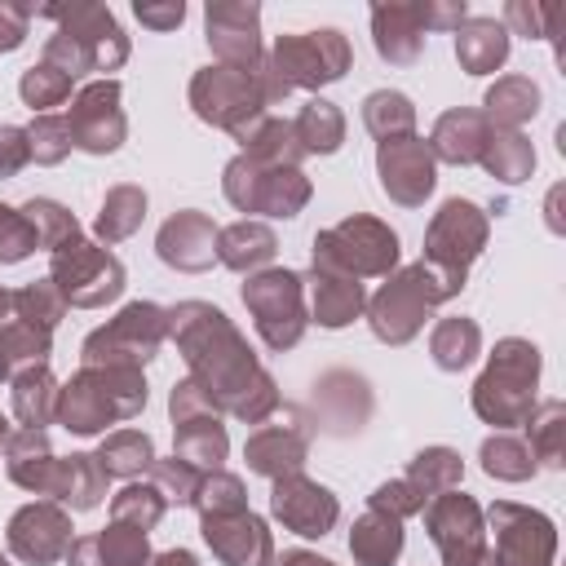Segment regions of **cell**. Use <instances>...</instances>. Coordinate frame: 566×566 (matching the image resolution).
<instances>
[{"label":"cell","instance_id":"obj_1","mask_svg":"<svg viewBox=\"0 0 566 566\" xmlns=\"http://www.w3.org/2000/svg\"><path fill=\"white\" fill-rule=\"evenodd\" d=\"M168 332L177 336L181 358L190 363V380L208 389L217 411L261 424L279 407L274 380L261 371L248 340L230 327V318L217 305L181 301L177 310H168Z\"/></svg>","mask_w":566,"mask_h":566},{"label":"cell","instance_id":"obj_2","mask_svg":"<svg viewBox=\"0 0 566 566\" xmlns=\"http://www.w3.org/2000/svg\"><path fill=\"white\" fill-rule=\"evenodd\" d=\"M345 71H349V40L336 27H323V31L279 35L256 75H261L265 106H274L292 88H323Z\"/></svg>","mask_w":566,"mask_h":566},{"label":"cell","instance_id":"obj_3","mask_svg":"<svg viewBox=\"0 0 566 566\" xmlns=\"http://www.w3.org/2000/svg\"><path fill=\"white\" fill-rule=\"evenodd\" d=\"M146 407L142 367H84L57 389V420L71 433H97L115 420H133Z\"/></svg>","mask_w":566,"mask_h":566},{"label":"cell","instance_id":"obj_4","mask_svg":"<svg viewBox=\"0 0 566 566\" xmlns=\"http://www.w3.org/2000/svg\"><path fill=\"white\" fill-rule=\"evenodd\" d=\"M460 287H464L460 279H451V274H442V270L416 261V265L398 270V274L371 296V305H367L371 332H376L385 345H407V340L424 327V318L433 314V305L451 301Z\"/></svg>","mask_w":566,"mask_h":566},{"label":"cell","instance_id":"obj_5","mask_svg":"<svg viewBox=\"0 0 566 566\" xmlns=\"http://www.w3.org/2000/svg\"><path fill=\"white\" fill-rule=\"evenodd\" d=\"M535 385H539V349L531 340L509 336L491 349V363L473 385V411L495 429L526 424V416L535 411Z\"/></svg>","mask_w":566,"mask_h":566},{"label":"cell","instance_id":"obj_6","mask_svg":"<svg viewBox=\"0 0 566 566\" xmlns=\"http://www.w3.org/2000/svg\"><path fill=\"white\" fill-rule=\"evenodd\" d=\"M261 71V66H256ZM256 71H234V66H203L190 80V106L203 124H217L234 133L239 142L265 119V93Z\"/></svg>","mask_w":566,"mask_h":566},{"label":"cell","instance_id":"obj_7","mask_svg":"<svg viewBox=\"0 0 566 566\" xmlns=\"http://www.w3.org/2000/svg\"><path fill=\"white\" fill-rule=\"evenodd\" d=\"M314 265L349 279L389 274L398 265V234L376 217H345L314 239Z\"/></svg>","mask_w":566,"mask_h":566},{"label":"cell","instance_id":"obj_8","mask_svg":"<svg viewBox=\"0 0 566 566\" xmlns=\"http://www.w3.org/2000/svg\"><path fill=\"white\" fill-rule=\"evenodd\" d=\"M168 336V310L150 301L124 305L106 327L84 340V367H142Z\"/></svg>","mask_w":566,"mask_h":566},{"label":"cell","instance_id":"obj_9","mask_svg":"<svg viewBox=\"0 0 566 566\" xmlns=\"http://www.w3.org/2000/svg\"><path fill=\"white\" fill-rule=\"evenodd\" d=\"M420 513H424V531L438 544L447 566H500L495 553L486 548V517H482L473 495L442 491Z\"/></svg>","mask_w":566,"mask_h":566},{"label":"cell","instance_id":"obj_10","mask_svg":"<svg viewBox=\"0 0 566 566\" xmlns=\"http://www.w3.org/2000/svg\"><path fill=\"white\" fill-rule=\"evenodd\" d=\"M53 287L62 292L66 305L80 310H97L106 301H115L124 292V265L119 256H111L106 248L88 243V239H71L53 252V270H49Z\"/></svg>","mask_w":566,"mask_h":566},{"label":"cell","instance_id":"obj_11","mask_svg":"<svg viewBox=\"0 0 566 566\" xmlns=\"http://www.w3.org/2000/svg\"><path fill=\"white\" fill-rule=\"evenodd\" d=\"M243 305L270 349H292L305 332V283L292 270H261L243 283Z\"/></svg>","mask_w":566,"mask_h":566},{"label":"cell","instance_id":"obj_12","mask_svg":"<svg viewBox=\"0 0 566 566\" xmlns=\"http://www.w3.org/2000/svg\"><path fill=\"white\" fill-rule=\"evenodd\" d=\"M226 199L239 212H270V217H296L310 199V181L301 168H265L248 155L230 159L226 168Z\"/></svg>","mask_w":566,"mask_h":566},{"label":"cell","instance_id":"obj_13","mask_svg":"<svg viewBox=\"0 0 566 566\" xmlns=\"http://www.w3.org/2000/svg\"><path fill=\"white\" fill-rule=\"evenodd\" d=\"M482 248H486V212L478 203H469V199H447L433 212L429 230H424V256L420 261L464 283L469 261Z\"/></svg>","mask_w":566,"mask_h":566},{"label":"cell","instance_id":"obj_14","mask_svg":"<svg viewBox=\"0 0 566 566\" xmlns=\"http://www.w3.org/2000/svg\"><path fill=\"white\" fill-rule=\"evenodd\" d=\"M491 539H495V562L500 566H553L557 557V526L548 513L495 500L486 513Z\"/></svg>","mask_w":566,"mask_h":566},{"label":"cell","instance_id":"obj_15","mask_svg":"<svg viewBox=\"0 0 566 566\" xmlns=\"http://www.w3.org/2000/svg\"><path fill=\"white\" fill-rule=\"evenodd\" d=\"M31 18H53L57 31L84 53L88 71H115L128 57V35L106 4H31Z\"/></svg>","mask_w":566,"mask_h":566},{"label":"cell","instance_id":"obj_16","mask_svg":"<svg viewBox=\"0 0 566 566\" xmlns=\"http://www.w3.org/2000/svg\"><path fill=\"white\" fill-rule=\"evenodd\" d=\"M66 128H71V146L88 150V155H111L119 150L128 124H124V111H119V84L115 80H93L75 93L71 102V115H66Z\"/></svg>","mask_w":566,"mask_h":566},{"label":"cell","instance_id":"obj_17","mask_svg":"<svg viewBox=\"0 0 566 566\" xmlns=\"http://www.w3.org/2000/svg\"><path fill=\"white\" fill-rule=\"evenodd\" d=\"M433 150H429V142L424 137H394V142H380V150H376V172H380V186H385V195L394 199V203H402V208H420L424 199H429V190H433V181H438V172H433Z\"/></svg>","mask_w":566,"mask_h":566},{"label":"cell","instance_id":"obj_18","mask_svg":"<svg viewBox=\"0 0 566 566\" xmlns=\"http://www.w3.org/2000/svg\"><path fill=\"white\" fill-rule=\"evenodd\" d=\"M208 27V44L221 57V66L234 71H256L261 57V9L256 4H239V0H217L203 13Z\"/></svg>","mask_w":566,"mask_h":566},{"label":"cell","instance_id":"obj_19","mask_svg":"<svg viewBox=\"0 0 566 566\" xmlns=\"http://www.w3.org/2000/svg\"><path fill=\"white\" fill-rule=\"evenodd\" d=\"M270 513H274L287 531H296V535H305V539H318V535H327V531L336 526L340 504H336V495H332L327 486H318V482H310V478H301V473H283V478H274Z\"/></svg>","mask_w":566,"mask_h":566},{"label":"cell","instance_id":"obj_20","mask_svg":"<svg viewBox=\"0 0 566 566\" xmlns=\"http://www.w3.org/2000/svg\"><path fill=\"white\" fill-rule=\"evenodd\" d=\"M71 544H75L71 539V517L57 504H44V500L40 504H27L9 522V548L27 566H49V562L66 557Z\"/></svg>","mask_w":566,"mask_h":566},{"label":"cell","instance_id":"obj_21","mask_svg":"<svg viewBox=\"0 0 566 566\" xmlns=\"http://www.w3.org/2000/svg\"><path fill=\"white\" fill-rule=\"evenodd\" d=\"M203 539L226 566H274V544L270 531L256 513H226V517H203Z\"/></svg>","mask_w":566,"mask_h":566},{"label":"cell","instance_id":"obj_22","mask_svg":"<svg viewBox=\"0 0 566 566\" xmlns=\"http://www.w3.org/2000/svg\"><path fill=\"white\" fill-rule=\"evenodd\" d=\"M155 248H159V261L195 274L217 261V230L203 212H177L172 221H164Z\"/></svg>","mask_w":566,"mask_h":566},{"label":"cell","instance_id":"obj_23","mask_svg":"<svg viewBox=\"0 0 566 566\" xmlns=\"http://www.w3.org/2000/svg\"><path fill=\"white\" fill-rule=\"evenodd\" d=\"M305 451H310V438H305V429H296V424H261V429L248 438V447H243L248 469L261 473V478L301 473Z\"/></svg>","mask_w":566,"mask_h":566},{"label":"cell","instance_id":"obj_24","mask_svg":"<svg viewBox=\"0 0 566 566\" xmlns=\"http://www.w3.org/2000/svg\"><path fill=\"white\" fill-rule=\"evenodd\" d=\"M371 40H376V53L394 66H411L424 49V27H420V13L416 4H376L371 9Z\"/></svg>","mask_w":566,"mask_h":566},{"label":"cell","instance_id":"obj_25","mask_svg":"<svg viewBox=\"0 0 566 566\" xmlns=\"http://www.w3.org/2000/svg\"><path fill=\"white\" fill-rule=\"evenodd\" d=\"M486 137H491V124L482 119V111L455 106V111L438 115L429 150H433V159H447V164H478Z\"/></svg>","mask_w":566,"mask_h":566},{"label":"cell","instance_id":"obj_26","mask_svg":"<svg viewBox=\"0 0 566 566\" xmlns=\"http://www.w3.org/2000/svg\"><path fill=\"white\" fill-rule=\"evenodd\" d=\"M146 557H150L146 535L133 531V526L111 522L102 535L75 539L71 553H66V566H146Z\"/></svg>","mask_w":566,"mask_h":566},{"label":"cell","instance_id":"obj_27","mask_svg":"<svg viewBox=\"0 0 566 566\" xmlns=\"http://www.w3.org/2000/svg\"><path fill=\"white\" fill-rule=\"evenodd\" d=\"M310 310H314L318 327H345L363 310V283L349 279V274L314 265V274H310Z\"/></svg>","mask_w":566,"mask_h":566},{"label":"cell","instance_id":"obj_28","mask_svg":"<svg viewBox=\"0 0 566 566\" xmlns=\"http://www.w3.org/2000/svg\"><path fill=\"white\" fill-rule=\"evenodd\" d=\"M455 57L469 75H486L509 57V31L495 18H464L455 27Z\"/></svg>","mask_w":566,"mask_h":566},{"label":"cell","instance_id":"obj_29","mask_svg":"<svg viewBox=\"0 0 566 566\" xmlns=\"http://www.w3.org/2000/svg\"><path fill=\"white\" fill-rule=\"evenodd\" d=\"M482 119L491 128H513L522 133L526 119L539 115V84L531 75H500L491 88H486V102H482Z\"/></svg>","mask_w":566,"mask_h":566},{"label":"cell","instance_id":"obj_30","mask_svg":"<svg viewBox=\"0 0 566 566\" xmlns=\"http://www.w3.org/2000/svg\"><path fill=\"white\" fill-rule=\"evenodd\" d=\"M349 553L358 566H394L402 553V522L380 509H367L349 531Z\"/></svg>","mask_w":566,"mask_h":566},{"label":"cell","instance_id":"obj_31","mask_svg":"<svg viewBox=\"0 0 566 566\" xmlns=\"http://www.w3.org/2000/svg\"><path fill=\"white\" fill-rule=\"evenodd\" d=\"M13 416L22 420V429H44L49 420H57V380L44 363L13 376Z\"/></svg>","mask_w":566,"mask_h":566},{"label":"cell","instance_id":"obj_32","mask_svg":"<svg viewBox=\"0 0 566 566\" xmlns=\"http://www.w3.org/2000/svg\"><path fill=\"white\" fill-rule=\"evenodd\" d=\"M274 230L261 221H234L217 234V261L230 270H256L274 256Z\"/></svg>","mask_w":566,"mask_h":566},{"label":"cell","instance_id":"obj_33","mask_svg":"<svg viewBox=\"0 0 566 566\" xmlns=\"http://www.w3.org/2000/svg\"><path fill=\"white\" fill-rule=\"evenodd\" d=\"M491 177H500V181H526L531 177V168H535V146H531V137H522V133H513V128H491V137H486V146H482V159H478Z\"/></svg>","mask_w":566,"mask_h":566},{"label":"cell","instance_id":"obj_34","mask_svg":"<svg viewBox=\"0 0 566 566\" xmlns=\"http://www.w3.org/2000/svg\"><path fill=\"white\" fill-rule=\"evenodd\" d=\"M526 447L535 464L562 469V455H566V402L562 398H548L526 416Z\"/></svg>","mask_w":566,"mask_h":566},{"label":"cell","instance_id":"obj_35","mask_svg":"<svg viewBox=\"0 0 566 566\" xmlns=\"http://www.w3.org/2000/svg\"><path fill=\"white\" fill-rule=\"evenodd\" d=\"M478 349H482V332H478V323L464 318V314L442 318V323L433 327V336H429V354H433V363H438L442 371H464V367L478 358Z\"/></svg>","mask_w":566,"mask_h":566},{"label":"cell","instance_id":"obj_36","mask_svg":"<svg viewBox=\"0 0 566 566\" xmlns=\"http://www.w3.org/2000/svg\"><path fill=\"white\" fill-rule=\"evenodd\" d=\"M93 460H97V469L106 478H137V473H146L155 464V442L142 429H119V433H111L102 442V451Z\"/></svg>","mask_w":566,"mask_h":566},{"label":"cell","instance_id":"obj_37","mask_svg":"<svg viewBox=\"0 0 566 566\" xmlns=\"http://www.w3.org/2000/svg\"><path fill=\"white\" fill-rule=\"evenodd\" d=\"M243 155L248 159H256V164H265V168H296L301 164V142H296V133H292V124H283V119H261L248 137H243Z\"/></svg>","mask_w":566,"mask_h":566},{"label":"cell","instance_id":"obj_38","mask_svg":"<svg viewBox=\"0 0 566 566\" xmlns=\"http://www.w3.org/2000/svg\"><path fill=\"white\" fill-rule=\"evenodd\" d=\"M292 133H296V142H301V150H305V155H310V150L332 155V150L345 142V119H340V111H336L332 102L310 97V102L301 106V115H296Z\"/></svg>","mask_w":566,"mask_h":566},{"label":"cell","instance_id":"obj_39","mask_svg":"<svg viewBox=\"0 0 566 566\" xmlns=\"http://www.w3.org/2000/svg\"><path fill=\"white\" fill-rule=\"evenodd\" d=\"M363 124H367V133H371L376 142L411 137V128H416V106H411V97H402V93H394V88H380V93H371V97L363 102Z\"/></svg>","mask_w":566,"mask_h":566},{"label":"cell","instance_id":"obj_40","mask_svg":"<svg viewBox=\"0 0 566 566\" xmlns=\"http://www.w3.org/2000/svg\"><path fill=\"white\" fill-rule=\"evenodd\" d=\"M460 478H464V460H460L451 447H424V451L411 460V469H407V482H411L424 500H433V495H442V491H455Z\"/></svg>","mask_w":566,"mask_h":566},{"label":"cell","instance_id":"obj_41","mask_svg":"<svg viewBox=\"0 0 566 566\" xmlns=\"http://www.w3.org/2000/svg\"><path fill=\"white\" fill-rule=\"evenodd\" d=\"M226 429L217 424V416H199V420H186L177 424V455L190 460L195 469H217L226 460Z\"/></svg>","mask_w":566,"mask_h":566},{"label":"cell","instance_id":"obj_42","mask_svg":"<svg viewBox=\"0 0 566 566\" xmlns=\"http://www.w3.org/2000/svg\"><path fill=\"white\" fill-rule=\"evenodd\" d=\"M482 469L491 473V478H500V482H526V478H535V455H531V447L522 442V438H513V433H491L486 442H482Z\"/></svg>","mask_w":566,"mask_h":566},{"label":"cell","instance_id":"obj_43","mask_svg":"<svg viewBox=\"0 0 566 566\" xmlns=\"http://www.w3.org/2000/svg\"><path fill=\"white\" fill-rule=\"evenodd\" d=\"M142 217H146V195H142L137 186H115V190L106 195V203H102L97 234H102L106 243H119V239H128V234L142 226Z\"/></svg>","mask_w":566,"mask_h":566},{"label":"cell","instance_id":"obj_44","mask_svg":"<svg viewBox=\"0 0 566 566\" xmlns=\"http://www.w3.org/2000/svg\"><path fill=\"white\" fill-rule=\"evenodd\" d=\"M164 509H168V500L159 495V486L155 482H128L119 495H115V504H111V517L119 522V526H133V531H150L159 517H164Z\"/></svg>","mask_w":566,"mask_h":566},{"label":"cell","instance_id":"obj_45","mask_svg":"<svg viewBox=\"0 0 566 566\" xmlns=\"http://www.w3.org/2000/svg\"><path fill=\"white\" fill-rule=\"evenodd\" d=\"M49 358V332L44 327H31L22 318H9L0 327V367L13 371V367H35Z\"/></svg>","mask_w":566,"mask_h":566},{"label":"cell","instance_id":"obj_46","mask_svg":"<svg viewBox=\"0 0 566 566\" xmlns=\"http://www.w3.org/2000/svg\"><path fill=\"white\" fill-rule=\"evenodd\" d=\"M22 217H27L31 234H35V248H53V252H57L62 243L80 239L75 217H71L62 203H53V199H31V203H22Z\"/></svg>","mask_w":566,"mask_h":566},{"label":"cell","instance_id":"obj_47","mask_svg":"<svg viewBox=\"0 0 566 566\" xmlns=\"http://www.w3.org/2000/svg\"><path fill=\"white\" fill-rule=\"evenodd\" d=\"M62 314H66V301H62V292L53 287V279L27 283V287L13 292V318H22V323H31V327L53 332Z\"/></svg>","mask_w":566,"mask_h":566},{"label":"cell","instance_id":"obj_48","mask_svg":"<svg viewBox=\"0 0 566 566\" xmlns=\"http://www.w3.org/2000/svg\"><path fill=\"white\" fill-rule=\"evenodd\" d=\"M566 18L562 4H526V0H509L504 4V31L509 35H531V40H557V22Z\"/></svg>","mask_w":566,"mask_h":566},{"label":"cell","instance_id":"obj_49","mask_svg":"<svg viewBox=\"0 0 566 566\" xmlns=\"http://www.w3.org/2000/svg\"><path fill=\"white\" fill-rule=\"evenodd\" d=\"M71 75H62L57 66H49V62H40V66H31L27 75H22V84H18V93H22V102L31 106V111H49V106H62L66 97H71Z\"/></svg>","mask_w":566,"mask_h":566},{"label":"cell","instance_id":"obj_50","mask_svg":"<svg viewBox=\"0 0 566 566\" xmlns=\"http://www.w3.org/2000/svg\"><path fill=\"white\" fill-rule=\"evenodd\" d=\"M195 509L203 517H226V513H243L248 509V495H243V482L234 473H208L195 491Z\"/></svg>","mask_w":566,"mask_h":566},{"label":"cell","instance_id":"obj_51","mask_svg":"<svg viewBox=\"0 0 566 566\" xmlns=\"http://www.w3.org/2000/svg\"><path fill=\"white\" fill-rule=\"evenodd\" d=\"M150 482L159 486V495H164V500H177V504H195V491H199L203 473H199L190 460L172 455V460H155V464H150Z\"/></svg>","mask_w":566,"mask_h":566},{"label":"cell","instance_id":"obj_52","mask_svg":"<svg viewBox=\"0 0 566 566\" xmlns=\"http://www.w3.org/2000/svg\"><path fill=\"white\" fill-rule=\"evenodd\" d=\"M27 142L35 164H62L71 155V128L62 115H35V124L27 128Z\"/></svg>","mask_w":566,"mask_h":566},{"label":"cell","instance_id":"obj_53","mask_svg":"<svg viewBox=\"0 0 566 566\" xmlns=\"http://www.w3.org/2000/svg\"><path fill=\"white\" fill-rule=\"evenodd\" d=\"M31 248H35V234H31L27 217H22V208L13 212V208L0 203V261H4V265H9V261H22Z\"/></svg>","mask_w":566,"mask_h":566},{"label":"cell","instance_id":"obj_54","mask_svg":"<svg viewBox=\"0 0 566 566\" xmlns=\"http://www.w3.org/2000/svg\"><path fill=\"white\" fill-rule=\"evenodd\" d=\"M371 509H380V513H389V517H411V513H420L424 509V495L407 482V478H398V482H385V486H376V495H371Z\"/></svg>","mask_w":566,"mask_h":566},{"label":"cell","instance_id":"obj_55","mask_svg":"<svg viewBox=\"0 0 566 566\" xmlns=\"http://www.w3.org/2000/svg\"><path fill=\"white\" fill-rule=\"evenodd\" d=\"M416 13H420L424 35H429V31H455V27L469 18L464 0H416Z\"/></svg>","mask_w":566,"mask_h":566},{"label":"cell","instance_id":"obj_56","mask_svg":"<svg viewBox=\"0 0 566 566\" xmlns=\"http://www.w3.org/2000/svg\"><path fill=\"white\" fill-rule=\"evenodd\" d=\"M27 27H31V4L0 0V53H13L27 40Z\"/></svg>","mask_w":566,"mask_h":566},{"label":"cell","instance_id":"obj_57","mask_svg":"<svg viewBox=\"0 0 566 566\" xmlns=\"http://www.w3.org/2000/svg\"><path fill=\"white\" fill-rule=\"evenodd\" d=\"M27 159H31V142H27V128L0 124V177H13L18 168H27Z\"/></svg>","mask_w":566,"mask_h":566},{"label":"cell","instance_id":"obj_58","mask_svg":"<svg viewBox=\"0 0 566 566\" xmlns=\"http://www.w3.org/2000/svg\"><path fill=\"white\" fill-rule=\"evenodd\" d=\"M133 13H137V22H142V27H150V31H177V27H181V18H186V4H181V0H164V4L137 0V4H133Z\"/></svg>","mask_w":566,"mask_h":566},{"label":"cell","instance_id":"obj_59","mask_svg":"<svg viewBox=\"0 0 566 566\" xmlns=\"http://www.w3.org/2000/svg\"><path fill=\"white\" fill-rule=\"evenodd\" d=\"M146 566H199L186 548H168V553H159V557H146Z\"/></svg>","mask_w":566,"mask_h":566},{"label":"cell","instance_id":"obj_60","mask_svg":"<svg viewBox=\"0 0 566 566\" xmlns=\"http://www.w3.org/2000/svg\"><path fill=\"white\" fill-rule=\"evenodd\" d=\"M274 566H332V562H323V557H314V553H301V548H296V553H283Z\"/></svg>","mask_w":566,"mask_h":566},{"label":"cell","instance_id":"obj_61","mask_svg":"<svg viewBox=\"0 0 566 566\" xmlns=\"http://www.w3.org/2000/svg\"><path fill=\"white\" fill-rule=\"evenodd\" d=\"M9 310H13V292H4V287H0V327L9 323Z\"/></svg>","mask_w":566,"mask_h":566},{"label":"cell","instance_id":"obj_62","mask_svg":"<svg viewBox=\"0 0 566 566\" xmlns=\"http://www.w3.org/2000/svg\"><path fill=\"white\" fill-rule=\"evenodd\" d=\"M4 442H9V420L0 416V447H4Z\"/></svg>","mask_w":566,"mask_h":566},{"label":"cell","instance_id":"obj_63","mask_svg":"<svg viewBox=\"0 0 566 566\" xmlns=\"http://www.w3.org/2000/svg\"><path fill=\"white\" fill-rule=\"evenodd\" d=\"M4 376H9V371H4V367H0V380H4Z\"/></svg>","mask_w":566,"mask_h":566},{"label":"cell","instance_id":"obj_64","mask_svg":"<svg viewBox=\"0 0 566 566\" xmlns=\"http://www.w3.org/2000/svg\"><path fill=\"white\" fill-rule=\"evenodd\" d=\"M0 566H9V562H4V557H0Z\"/></svg>","mask_w":566,"mask_h":566}]
</instances>
